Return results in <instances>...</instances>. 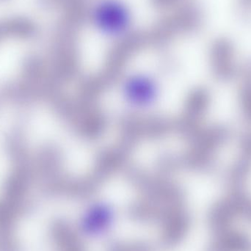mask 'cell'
<instances>
[{
  "label": "cell",
  "mask_w": 251,
  "mask_h": 251,
  "mask_svg": "<svg viewBox=\"0 0 251 251\" xmlns=\"http://www.w3.org/2000/svg\"><path fill=\"white\" fill-rule=\"evenodd\" d=\"M234 46L226 39H220L212 46L211 65L214 75L221 81H228L235 75Z\"/></svg>",
  "instance_id": "7"
},
{
  "label": "cell",
  "mask_w": 251,
  "mask_h": 251,
  "mask_svg": "<svg viewBox=\"0 0 251 251\" xmlns=\"http://www.w3.org/2000/svg\"><path fill=\"white\" fill-rule=\"evenodd\" d=\"M129 213L137 221L161 223L163 226L162 244L166 248L178 244L189 226V218L184 205L165 204L149 199L133 204Z\"/></svg>",
  "instance_id": "2"
},
{
  "label": "cell",
  "mask_w": 251,
  "mask_h": 251,
  "mask_svg": "<svg viewBox=\"0 0 251 251\" xmlns=\"http://www.w3.org/2000/svg\"><path fill=\"white\" fill-rule=\"evenodd\" d=\"M171 129V122L155 116H126L121 122V130L128 143L145 139L160 138Z\"/></svg>",
  "instance_id": "5"
},
{
  "label": "cell",
  "mask_w": 251,
  "mask_h": 251,
  "mask_svg": "<svg viewBox=\"0 0 251 251\" xmlns=\"http://www.w3.org/2000/svg\"><path fill=\"white\" fill-rule=\"evenodd\" d=\"M35 28L21 21L0 22V109L38 89L47 65L33 49Z\"/></svg>",
  "instance_id": "1"
},
{
  "label": "cell",
  "mask_w": 251,
  "mask_h": 251,
  "mask_svg": "<svg viewBox=\"0 0 251 251\" xmlns=\"http://www.w3.org/2000/svg\"><path fill=\"white\" fill-rule=\"evenodd\" d=\"M228 137V129L224 126H214L200 131L193 138L194 143L191 150L180 157L173 158L169 161L173 162L174 167L205 169L211 165L217 149L225 143Z\"/></svg>",
  "instance_id": "3"
},
{
  "label": "cell",
  "mask_w": 251,
  "mask_h": 251,
  "mask_svg": "<svg viewBox=\"0 0 251 251\" xmlns=\"http://www.w3.org/2000/svg\"><path fill=\"white\" fill-rule=\"evenodd\" d=\"M242 5L246 7H251V0H240Z\"/></svg>",
  "instance_id": "14"
},
{
  "label": "cell",
  "mask_w": 251,
  "mask_h": 251,
  "mask_svg": "<svg viewBox=\"0 0 251 251\" xmlns=\"http://www.w3.org/2000/svg\"><path fill=\"white\" fill-rule=\"evenodd\" d=\"M100 26L109 32L122 31L128 25V15L122 6L117 3L101 4L97 13Z\"/></svg>",
  "instance_id": "10"
},
{
  "label": "cell",
  "mask_w": 251,
  "mask_h": 251,
  "mask_svg": "<svg viewBox=\"0 0 251 251\" xmlns=\"http://www.w3.org/2000/svg\"><path fill=\"white\" fill-rule=\"evenodd\" d=\"M240 102L246 117L251 121V72L240 91Z\"/></svg>",
  "instance_id": "12"
},
{
  "label": "cell",
  "mask_w": 251,
  "mask_h": 251,
  "mask_svg": "<svg viewBox=\"0 0 251 251\" xmlns=\"http://www.w3.org/2000/svg\"><path fill=\"white\" fill-rule=\"evenodd\" d=\"M110 251H153V249L146 243H135L119 244Z\"/></svg>",
  "instance_id": "13"
},
{
  "label": "cell",
  "mask_w": 251,
  "mask_h": 251,
  "mask_svg": "<svg viewBox=\"0 0 251 251\" xmlns=\"http://www.w3.org/2000/svg\"><path fill=\"white\" fill-rule=\"evenodd\" d=\"M131 183L149 200L169 205H184V194L179 187L163 178L136 169L129 174Z\"/></svg>",
  "instance_id": "4"
},
{
  "label": "cell",
  "mask_w": 251,
  "mask_h": 251,
  "mask_svg": "<svg viewBox=\"0 0 251 251\" xmlns=\"http://www.w3.org/2000/svg\"><path fill=\"white\" fill-rule=\"evenodd\" d=\"M209 96L203 88L193 91L186 101L184 114L178 123V129L186 137L194 138L200 131L199 125L207 110Z\"/></svg>",
  "instance_id": "6"
},
{
  "label": "cell",
  "mask_w": 251,
  "mask_h": 251,
  "mask_svg": "<svg viewBox=\"0 0 251 251\" xmlns=\"http://www.w3.org/2000/svg\"><path fill=\"white\" fill-rule=\"evenodd\" d=\"M251 174V134L243 139L240 156L236 161L231 174L230 183L234 191H243L245 184Z\"/></svg>",
  "instance_id": "8"
},
{
  "label": "cell",
  "mask_w": 251,
  "mask_h": 251,
  "mask_svg": "<svg viewBox=\"0 0 251 251\" xmlns=\"http://www.w3.org/2000/svg\"><path fill=\"white\" fill-rule=\"evenodd\" d=\"M50 236L57 251H85L75 230L63 220L51 224Z\"/></svg>",
  "instance_id": "9"
},
{
  "label": "cell",
  "mask_w": 251,
  "mask_h": 251,
  "mask_svg": "<svg viewBox=\"0 0 251 251\" xmlns=\"http://www.w3.org/2000/svg\"><path fill=\"white\" fill-rule=\"evenodd\" d=\"M155 86L151 79L144 76H135L130 79L126 87L127 97L138 104L150 102L155 96Z\"/></svg>",
  "instance_id": "11"
}]
</instances>
